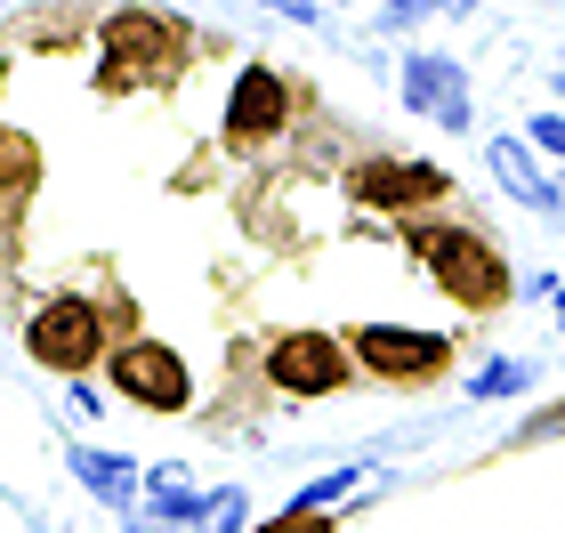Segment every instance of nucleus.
<instances>
[{"instance_id": "nucleus-1", "label": "nucleus", "mask_w": 565, "mask_h": 533, "mask_svg": "<svg viewBox=\"0 0 565 533\" xmlns=\"http://www.w3.org/2000/svg\"><path fill=\"white\" fill-rule=\"evenodd\" d=\"M413 259L460 299V308H501V299H509L501 250L484 243V235H469V226H428V218H413Z\"/></svg>"}, {"instance_id": "nucleus-2", "label": "nucleus", "mask_w": 565, "mask_h": 533, "mask_svg": "<svg viewBox=\"0 0 565 533\" xmlns=\"http://www.w3.org/2000/svg\"><path fill=\"white\" fill-rule=\"evenodd\" d=\"M178 65H186V33L153 9H121L106 24V73H97V89H138V82L178 73Z\"/></svg>"}, {"instance_id": "nucleus-3", "label": "nucleus", "mask_w": 565, "mask_h": 533, "mask_svg": "<svg viewBox=\"0 0 565 533\" xmlns=\"http://www.w3.org/2000/svg\"><path fill=\"white\" fill-rule=\"evenodd\" d=\"M24 355H33L41 372H65L82 380L97 355H106V316L89 308V299H49V308H33V323H24Z\"/></svg>"}, {"instance_id": "nucleus-4", "label": "nucleus", "mask_w": 565, "mask_h": 533, "mask_svg": "<svg viewBox=\"0 0 565 533\" xmlns=\"http://www.w3.org/2000/svg\"><path fill=\"white\" fill-rule=\"evenodd\" d=\"M106 372H114V388L130 396V404H146V413H186V404H194V372L178 364V348H162V340L114 348Z\"/></svg>"}, {"instance_id": "nucleus-5", "label": "nucleus", "mask_w": 565, "mask_h": 533, "mask_svg": "<svg viewBox=\"0 0 565 533\" xmlns=\"http://www.w3.org/2000/svg\"><path fill=\"white\" fill-rule=\"evenodd\" d=\"M348 348H355V364L380 372V380H436V372H445V355H452V340L413 332V323H364Z\"/></svg>"}, {"instance_id": "nucleus-6", "label": "nucleus", "mask_w": 565, "mask_h": 533, "mask_svg": "<svg viewBox=\"0 0 565 533\" xmlns=\"http://www.w3.org/2000/svg\"><path fill=\"white\" fill-rule=\"evenodd\" d=\"M267 380L282 396H331L348 380V348L331 340V332H282L267 348Z\"/></svg>"}, {"instance_id": "nucleus-7", "label": "nucleus", "mask_w": 565, "mask_h": 533, "mask_svg": "<svg viewBox=\"0 0 565 533\" xmlns=\"http://www.w3.org/2000/svg\"><path fill=\"white\" fill-rule=\"evenodd\" d=\"M282 121H291V89H282L275 65H243L235 73V97H226V138L235 146H267Z\"/></svg>"}, {"instance_id": "nucleus-8", "label": "nucleus", "mask_w": 565, "mask_h": 533, "mask_svg": "<svg viewBox=\"0 0 565 533\" xmlns=\"http://www.w3.org/2000/svg\"><path fill=\"white\" fill-rule=\"evenodd\" d=\"M404 106L428 114L436 130H469V73L420 49V57H404Z\"/></svg>"}, {"instance_id": "nucleus-9", "label": "nucleus", "mask_w": 565, "mask_h": 533, "mask_svg": "<svg viewBox=\"0 0 565 533\" xmlns=\"http://www.w3.org/2000/svg\"><path fill=\"white\" fill-rule=\"evenodd\" d=\"M348 186H355V202H372V211H420V202H445L452 194V178L428 170V162H388V154H380V162L355 170Z\"/></svg>"}, {"instance_id": "nucleus-10", "label": "nucleus", "mask_w": 565, "mask_h": 533, "mask_svg": "<svg viewBox=\"0 0 565 533\" xmlns=\"http://www.w3.org/2000/svg\"><path fill=\"white\" fill-rule=\"evenodd\" d=\"M484 162H493V178L525 202V211H565V186H557V178H542V162H533L525 138H493V146H484Z\"/></svg>"}, {"instance_id": "nucleus-11", "label": "nucleus", "mask_w": 565, "mask_h": 533, "mask_svg": "<svg viewBox=\"0 0 565 533\" xmlns=\"http://www.w3.org/2000/svg\"><path fill=\"white\" fill-rule=\"evenodd\" d=\"M73 477H82L97 501H114V510H130V501L146 493L138 486V461H121V452H89V445H73Z\"/></svg>"}, {"instance_id": "nucleus-12", "label": "nucleus", "mask_w": 565, "mask_h": 533, "mask_svg": "<svg viewBox=\"0 0 565 533\" xmlns=\"http://www.w3.org/2000/svg\"><path fill=\"white\" fill-rule=\"evenodd\" d=\"M355 477H364V469H331V477H316V486H299V493H291V510H323V501L355 493Z\"/></svg>"}, {"instance_id": "nucleus-13", "label": "nucleus", "mask_w": 565, "mask_h": 533, "mask_svg": "<svg viewBox=\"0 0 565 533\" xmlns=\"http://www.w3.org/2000/svg\"><path fill=\"white\" fill-rule=\"evenodd\" d=\"M525 380H533V364H484V372L469 380V396H518Z\"/></svg>"}, {"instance_id": "nucleus-14", "label": "nucleus", "mask_w": 565, "mask_h": 533, "mask_svg": "<svg viewBox=\"0 0 565 533\" xmlns=\"http://www.w3.org/2000/svg\"><path fill=\"white\" fill-rule=\"evenodd\" d=\"M235 525H243V486H226V493H211V510H202L194 533H235Z\"/></svg>"}, {"instance_id": "nucleus-15", "label": "nucleus", "mask_w": 565, "mask_h": 533, "mask_svg": "<svg viewBox=\"0 0 565 533\" xmlns=\"http://www.w3.org/2000/svg\"><path fill=\"white\" fill-rule=\"evenodd\" d=\"M525 146H542V154H557V162H565V114H533Z\"/></svg>"}, {"instance_id": "nucleus-16", "label": "nucleus", "mask_w": 565, "mask_h": 533, "mask_svg": "<svg viewBox=\"0 0 565 533\" xmlns=\"http://www.w3.org/2000/svg\"><path fill=\"white\" fill-rule=\"evenodd\" d=\"M267 533H331V525H323V510H282Z\"/></svg>"}, {"instance_id": "nucleus-17", "label": "nucleus", "mask_w": 565, "mask_h": 533, "mask_svg": "<svg viewBox=\"0 0 565 533\" xmlns=\"http://www.w3.org/2000/svg\"><path fill=\"white\" fill-rule=\"evenodd\" d=\"M557 97H565V73H557Z\"/></svg>"}]
</instances>
